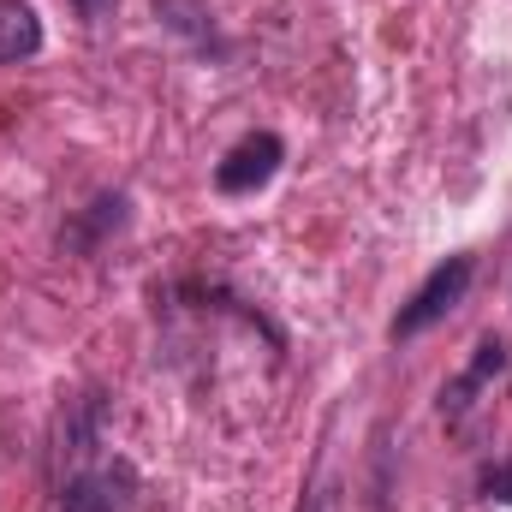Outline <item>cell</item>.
<instances>
[{
    "label": "cell",
    "mask_w": 512,
    "mask_h": 512,
    "mask_svg": "<svg viewBox=\"0 0 512 512\" xmlns=\"http://www.w3.org/2000/svg\"><path fill=\"white\" fill-rule=\"evenodd\" d=\"M465 286H471V256H447L441 268H429V280L411 292V304L393 316V340H411V334H423V328H435L459 298H465Z\"/></svg>",
    "instance_id": "obj_1"
},
{
    "label": "cell",
    "mask_w": 512,
    "mask_h": 512,
    "mask_svg": "<svg viewBox=\"0 0 512 512\" xmlns=\"http://www.w3.org/2000/svg\"><path fill=\"white\" fill-rule=\"evenodd\" d=\"M280 137L274 131H256V137H245L221 167H215V185L227 191V197H245V191H256V185H268L274 179V167H280Z\"/></svg>",
    "instance_id": "obj_2"
},
{
    "label": "cell",
    "mask_w": 512,
    "mask_h": 512,
    "mask_svg": "<svg viewBox=\"0 0 512 512\" xmlns=\"http://www.w3.org/2000/svg\"><path fill=\"white\" fill-rule=\"evenodd\" d=\"M60 512H131V471L108 465V471H84L60 489Z\"/></svg>",
    "instance_id": "obj_3"
},
{
    "label": "cell",
    "mask_w": 512,
    "mask_h": 512,
    "mask_svg": "<svg viewBox=\"0 0 512 512\" xmlns=\"http://www.w3.org/2000/svg\"><path fill=\"white\" fill-rule=\"evenodd\" d=\"M42 48V18L30 0H0V66L30 60Z\"/></svg>",
    "instance_id": "obj_4"
},
{
    "label": "cell",
    "mask_w": 512,
    "mask_h": 512,
    "mask_svg": "<svg viewBox=\"0 0 512 512\" xmlns=\"http://www.w3.org/2000/svg\"><path fill=\"white\" fill-rule=\"evenodd\" d=\"M501 370H507V346H501V340H483V346H477V364L465 370V382L483 387L489 376H501Z\"/></svg>",
    "instance_id": "obj_5"
},
{
    "label": "cell",
    "mask_w": 512,
    "mask_h": 512,
    "mask_svg": "<svg viewBox=\"0 0 512 512\" xmlns=\"http://www.w3.org/2000/svg\"><path fill=\"white\" fill-rule=\"evenodd\" d=\"M489 489H495V495H501V501H512V465H501V471H495V477H489Z\"/></svg>",
    "instance_id": "obj_6"
},
{
    "label": "cell",
    "mask_w": 512,
    "mask_h": 512,
    "mask_svg": "<svg viewBox=\"0 0 512 512\" xmlns=\"http://www.w3.org/2000/svg\"><path fill=\"white\" fill-rule=\"evenodd\" d=\"M108 6H114V0H84V18H102Z\"/></svg>",
    "instance_id": "obj_7"
}]
</instances>
